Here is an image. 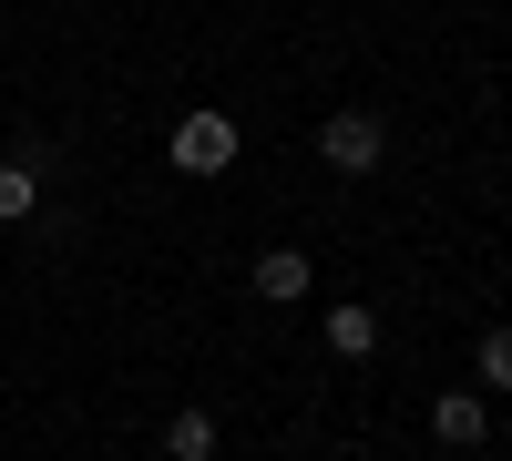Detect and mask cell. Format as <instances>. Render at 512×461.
I'll list each match as a JSON object with an SVG mask.
<instances>
[{"instance_id": "5", "label": "cell", "mask_w": 512, "mask_h": 461, "mask_svg": "<svg viewBox=\"0 0 512 461\" xmlns=\"http://www.w3.org/2000/svg\"><path fill=\"white\" fill-rule=\"evenodd\" d=\"M164 461H216V410H164Z\"/></svg>"}, {"instance_id": "4", "label": "cell", "mask_w": 512, "mask_h": 461, "mask_svg": "<svg viewBox=\"0 0 512 461\" xmlns=\"http://www.w3.org/2000/svg\"><path fill=\"white\" fill-rule=\"evenodd\" d=\"M246 287H256L267 308H297V298L318 287V267H308V246H267V257L246 267Z\"/></svg>"}, {"instance_id": "7", "label": "cell", "mask_w": 512, "mask_h": 461, "mask_svg": "<svg viewBox=\"0 0 512 461\" xmlns=\"http://www.w3.org/2000/svg\"><path fill=\"white\" fill-rule=\"evenodd\" d=\"M379 349V308H328V359H369Z\"/></svg>"}, {"instance_id": "8", "label": "cell", "mask_w": 512, "mask_h": 461, "mask_svg": "<svg viewBox=\"0 0 512 461\" xmlns=\"http://www.w3.org/2000/svg\"><path fill=\"white\" fill-rule=\"evenodd\" d=\"M472 369H482V390H492V400H512V328H482Z\"/></svg>"}, {"instance_id": "2", "label": "cell", "mask_w": 512, "mask_h": 461, "mask_svg": "<svg viewBox=\"0 0 512 461\" xmlns=\"http://www.w3.org/2000/svg\"><path fill=\"white\" fill-rule=\"evenodd\" d=\"M318 154H328V175H369V164L390 154V123H379L369 103H338V113L318 123Z\"/></svg>"}, {"instance_id": "3", "label": "cell", "mask_w": 512, "mask_h": 461, "mask_svg": "<svg viewBox=\"0 0 512 461\" xmlns=\"http://www.w3.org/2000/svg\"><path fill=\"white\" fill-rule=\"evenodd\" d=\"M431 441H441V451L492 441V390H441V400H431Z\"/></svg>"}, {"instance_id": "1", "label": "cell", "mask_w": 512, "mask_h": 461, "mask_svg": "<svg viewBox=\"0 0 512 461\" xmlns=\"http://www.w3.org/2000/svg\"><path fill=\"white\" fill-rule=\"evenodd\" d=\"M246 154V134H236V113H216V103H195L185 123H175V134H164V164H175V175H226V164Z\"/></svg>"}, {"instance_id": "6", "label": "cell", "mask_w": 512, "mask_h": 461, "mask_svg": "<svg viewBox=\"0 0 512 461\" xmlns=\"http://www.w3.org/2000/svg\"><path fill=\"white\" fill-rule=\"evenodd\" d=\"M31 205H41V164L31 154H0V226H21Z\"/></svg>"}]
</instances>
